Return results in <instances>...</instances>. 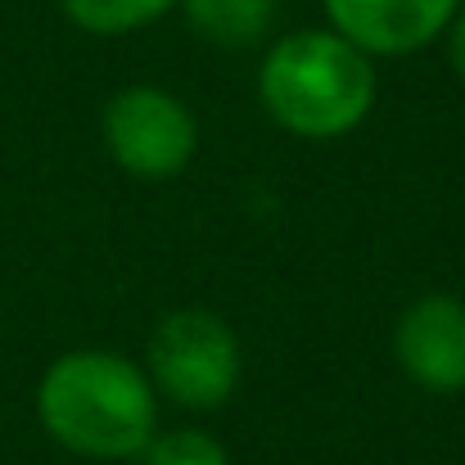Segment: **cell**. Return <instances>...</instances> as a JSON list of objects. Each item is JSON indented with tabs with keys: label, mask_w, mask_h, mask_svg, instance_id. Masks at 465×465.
<instances>
[{
	"label": "cell",
	"mask_w": 465,
	"mask_h": 465,
	"mask_svg": "<svg viewBox=\"0 0 465 465\" xmlns=\"http://www.w3.org/2000/svg\"><path fill=\"white\" fill-rule=\"evenodd\" d=\"M36 420L73 457L132 461L158 434V393L132 357L77 348L45 366L36 384Z\"/></svg>",
	"instance_id": "obj_1"
},
{
	"label": "cell",
	"mask_w": 465,
	"mask_h": 465,
	"mask_svg": "<svg viewBox=\"0 0 465 465\" xmlns=\"http://www.w3.org/2000/svg\"><path fill=\"white\" fill-rule=\"evenodd\" d=\"M380 95L375 59L330 27L281 36L258 68V100L267 118L303 141H339L357 132Z\"/></svg>",
	"instance_id": "obj_2"
},
{
	"label": "cell",
	"mask_w": 465,
	"mask_h": 465,
	"mask_svg": "<svg viewBox=\"0 0 465 465\" xmlns=\"http://www.w3.org/2000/svg\"><path fill=\"white\" fill-rule=\"evenodd\" d=\"M244 352L235 330L203 308H181L163 316L145 348V375L158 398H172L185 411H217L240 389Z\"/></svg>",
	"instance_id": "obj_3"
},
{
	"label": "cell",
	"mask_w": 465,
	"mask_h": 465,
	"mask_svg": "<svg viewBox=\"0 0 465 465\" xmlns=\"http://www.w3.org/2000/svg\"><path fill=\"white\" fill-rule=\"evenodd\" d=\"M100 136L109 158L141 181H167L190 167L199 150V123L190 104L163 86H123L104 114H100Z\"/></svg>",
	"instance_id": "obj_4"
},
{
	"label": "cell",
	"mask_w": 465,
	"mask_h": 465,
	"mask_svg": "<svg viewBox=\"0 0 465 465\" xmlns=\"http://www.w3.org/2000/svg\"><path fill=\"white\" fill-rule=\"evenodd\" d=\"M461 0H325L330 32L371 59H402L448 36Z\"/></svg>",
	"instance_id": "obj_5"
},
{
	"label": "cell",
	"mask_w": 465,
	"mask_h": 465,
	"mask_svg": "<svg viewBox=\"0 0 465 465\" xmlns=\"http://www.w3.org/2000/svg\"><path fill=\"white\" fill-rule=\"evenodd\" d=\"M393 357L425 393L465 389V303L452 294H420L393 325Z\"/></svg>",
	"instance_id": "obj_6"
},
{
	"label": "cell",
	"mask_w": 465,
	"mask_h": 465,
	"mask_svg": "<svg viewBox=\"0 0 465 465\" xmlns=\"http://www.w3.org/2000/svg\"><path fill=\"white\" fill-rule=\"evenodd\" d=\"M181 14L203 41L222 50H244L272 32L276 0H181Z\"/></svg>",
	"instance_id": "obj_7"
},
{
	"label": "cell",
	"mask_w": 465,
	"mask_h": 465,
	"mask_svg": "<svg viewBox=\"0 0 465 465\" xmlns=\"http://www.w3.org/2000/svg\"><path fill=\"white\" fill-rule=\"evenodd\" d=\"M59 5H64L68 23L91 36H127V32L158 23L181 0H59Z\"/></svg>",
	"instance_id": "obj_8"
},
{
	"label": "cell",
	"mask_w": 465,
	"mask_h": 465,
	"mask_svg": "<svg viewBox=\"0 0 465 465\" xmlns=\"http://www.w3.org/2000/svg\"><path fill=\"white\" fill-rule=\"evenodd\" d=\"M145 465H231L226 448L208 430H158L141 452Z\"/></svg>",
	"instance_id": "obj_9"
},
{
	"label": "cell",
	"mask_w": 465,
	"mask_h": 465,
	"mask_svg": "<svg viewBox=\"0 0 465 465\" xmlns=\"http://www.w3.org/2000/svg\"><path fill=\"white\" fill-rule=\"evenodd\" d=\"M448 59H452L457 77L465 82V0L457 9V18H452V27H448Z\"/></svg>",
	"instance_id": "obj_10"
}]
</instances>
